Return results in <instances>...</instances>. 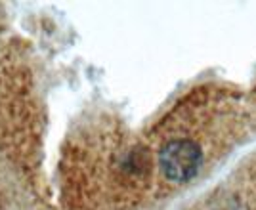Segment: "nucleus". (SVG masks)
<instances>
[{"instance_id":"obj_1","label":"nucleus","mask_w":256,"mask_h":210,"mask_svg":"<svg viewBox=\"0 0 256 210\" xmlns=\"http://www.w3.org/2000/svg\"><path fill=\"white\" fill-rule=\"evenodd\" d=\"M159 172L162 178L184 184L199 174L203 166V147L197 140L190 136L168 138L159 147Z\"/></svg>"}]
</instances>
